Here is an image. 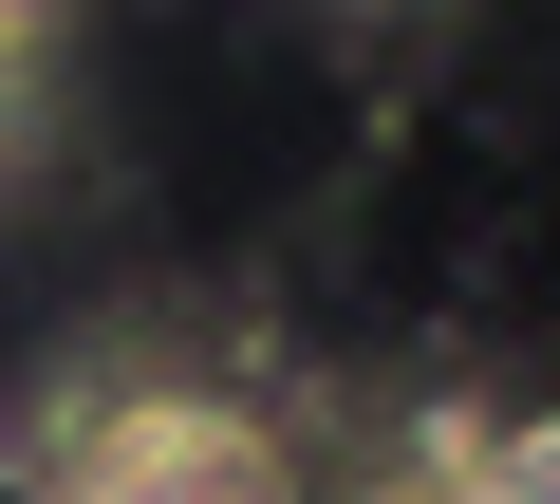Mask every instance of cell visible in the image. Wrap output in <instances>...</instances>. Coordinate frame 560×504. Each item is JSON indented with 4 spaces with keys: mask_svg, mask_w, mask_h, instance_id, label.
<instances>
[{
    "mask_svg": "<svg viewBox=\"0 0 560 504\" xmlns=\"http://www.w3.org/2000/svg\"><path fill=\"white\" fill-rule=\"evenodd\" d=\"M57 504H280V448H261L243 411H206V392H131V411L75 448Z\"/></svg>",
    "mask_w": 560,
    "mask_h": 504,
    "instance_id": "1",
    "label": "cell"
},
{
    "mask_svg": "<svg viewBox=\"0 0 560 504\" xmlns=\"http://www.w3.org/2000/svg\"><path fill=\"white\" fill-rule=\"evenodd\" d=\"M467 467H486V504H560V411L504 430V448H467Z\"/></svg>",
    "mask_w": 560,
    "mask_h": 504,
    "instance_id": "2",
    "label": "cell"
},
{
    "mask_svg": "<svg viewBox=\"0 0 560 504\" xmlns=\"http://www.w3.org/2000/svg\"><path fill=\"white\" fill-rule=\"evenodd\" d=\"M374 504H486V467H467V448H430V467H393Z\"/></svg>",
    "mask_w": 560,
    "mask_h": 504,
    "instance_id": "3",
    "label": "cell"
}]
</instances>
